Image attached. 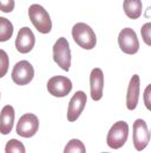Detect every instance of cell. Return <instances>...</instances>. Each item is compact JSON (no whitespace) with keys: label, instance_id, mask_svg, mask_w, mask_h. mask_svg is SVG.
I'll use <instances>...</instances> for the list:
<instances>
[{"label":"cell","instance_id":"cell-1","mask_svg":"<svg viewBox=\"0 0 151 153\" xmlns=\"http://www.w3.org/2000/svg\"><path fill=\"white\" fill-rule=\"evenodd\" d=\"M72 37L80 48L85 50H91L96 45V36L93 29L84 22H78L73 26Z\"/></svg>","mask_w":151,"mask_h":153},{"label":"cell","instance_id":"cell-2","mask_svg":"<svg viewBox=\"0 0 151 153\" xmlns=\"http://www.w3.org/2000/svg\"><path fill=\"white\" fill-rule=\"evenodd\" d=\"M28 15L31 23L41 34H49L52 28V22L48 12L41 5L34 4L28 8Z\"/></svg>","mask_w":151,"mask_h":153},{"label":"cell","instance_id":"cell-3","mask_svg":"<svg viewBox=\"0 0 151 153\" xmlns=\"http://www.w3.org/2000/svg\"><path fill=\"white\" fill-rule=\"evenodd\" d=\"M129 134V125L124 121H119L114 123L107 134V145L113 149L119 150L126 144Z\"/></svg>","mask_w":151,"mask_h":153},{"label":"cell","instance_id":"cell-4","mask_svg":"<svg viewBox=\"0 0 151 153\" xmlns=\"http://www.w3.org/2000/svg\"><path fill=\"white\" fill-rule=\"evenodd\" d=\"M52 57L58 66L64 71H69L71 66V50L65 37L58 38L52 48Z\"/></svg>","mask_w":151,"mask_h":153},{"label":"cell","instance_id":"cell-5","mask_svg":"<svg viewBox=\"0 0 151 153\" xmlns=\"http://www.w3.org/2000/svg\"><path fill=\"white\" fill-rule=\"evenodd\" d=\"M34 79V67L27 60H21L16 63L12 71V80L19 85L26 86Z\"/></svg>","mask_w":151,"mask_h":153},{"label":"cell","instance_id":"cell-6","mask_svg":"<svg viewBox=\"0 0 151 153\" xmlns=\"http://www.w3.org/2000/svg\"><path fill=\"white\" fill-rule=\"evenodd\" d=\"M40 121L35 114H25L20 117L16 124V134L23 138H31L37 132Z\"/></svg>","mask_w":151,"mask_h":153},{"label":"cell","instance_id":"cell-7","mask_svg":"<svg viewBox=\"0 0 151 153\" xmlns=\"http://www.w3.org/2000/svg\"><path fill=\"white\" fill-rule=\"evenodd\" d=\"M117 42L120 49L122 50V52L127 55H135L138 49H140V42L137 39L136 33L132 28H124L120 31Z\"/></svg>","mask_w":151,"mask_h":153},{"label":"cell","instance_id":"cell-8","mask_svg":"<svg viewBox=\"0 0 151 153\" xmlns=\"http://www.w3.org/2000/svg\"><path fill=\"white\" fill-rule=\"evenodd\" d=\"M48 92L56 97H64L72 91V82L67 76H55L49 79L47 84Z\"/></svg>","mask_w":151,"mask_h":153},{"label":"cell","instance_id":"cell-9","mask_svg":"<svg viewBox=\"0 0 151 153\" xmlns=\"http://www.w3.org/2000/svg\"><path fill=\"white\" fill-rule=\"evenodd\" d=\"M134 129V146L136 151H143L150 142V131L148 129L147 123L143 120H136L132 125Z\"/></svg>","mask_w":151,"mask_h":153},{"label":"cell","instance_id":"cell-10","mask_svg":"<svg viewBox=\"0 0 151 153\" xmlns=\"http://www.w3.org/2000/svg\"><path fill=\"white\" fill-rule=\"evenodd\" d=\"M86 102H87V95L83 91L76 92L69 102V108L66 113V118L69 122H75L79 118L83 110L85 109Z\"/></svg>","mask_w":151,"mask_h":153},{"label":"cell","instance_id":"cell-11","mask_svg":"<svg viewBox=\"0 0 151 153\" xmlns=\"http://www.w3.org/2000/svg\"><path fill=\"white\" fill-rule=\"evenodd\" d=\"M35 45V36L28 27H23L19 30L15 39V48L20 53H28Z\"/></svg>","mask_w":151,"mask_h":153},{"label":"cell","instance_id":"cell-12","mask_svg":"<svg viewBox=\"0 0 151 153\" xmlns=\"http://www.w3.org/2000/svg\"><path fill=\"white\" fill-rule=\"evenodd\" d=\"M90 87L92 100L100 101L104 92V72L101 71V68L95 67L92 70L90 76Z\"/></svg>","mask_w":151,"mask_h":153},{"label":"cell","instance_id":"cell-13","mask_svg":"<svg viewBox=\"0 0 151 153\" xmlns=\"http://www.w3.org/2000/svg\"><path fill=\"white\" fill-rule=\"evenodd\" d=\"M138 96H140V76L134 74L130 79L128 92H127V108L128 110H135L138 103Z\"/></svg>","mask_w":151,"mask_h":153},{"label":"cell","instance_id":"cell-14","mask_svg":"<svg viewBox=\"0 0 151 153\" xmlns=\"http://www.w3.org/2000/svg\"><path fill=\"white\" fill-rule=\"evenodd\" d=\"M15 111L10 105H5L0 113V134H10L14 125Z\"/></svg>","mask_w":151,"mask_h":153},{"label":"cell","instance_id":"cell-15","mask_svg":"<svg viewBox=\"0 0 151 153\" xmlns=\"http://www.w3.org/2000/svg\"><path fill=\"white\" fill-rule=\"evenodd\" d=\"M142 8L143 6H142L141 0H124L123 1V10L129 19H138L142 15Z\"/></svg>","mask_w":151,"mask_h":153},{"label":"cell","instance_id":"cell-16","mask_svg":"<svg viewBox=\"0 0 151 153\" xmlns=\"http://www.w3.org/2000/svg\"><path fill=\"white\" fill-rule=\"evenodd\" d=\"M14 27L8 19L0 16V42H6L13 36Z\"/></svg>","mask_w":151,"mask_h":153},{"label":"cell","instance_id":"cell-17","mask_svg":"<svg viewBox=\"0 0 151 153\" xmlns=\"http://www.w3.org/2000/svg\"><path fill=\"white\" fill-rule=\"evenodd\" d=\"M86 149L84 143H81L79 139H71L66 144L64 153H85Z\"/></svg>","mask_w":151,"mask_h":153},{"label":"cell","instance_id":"cell-18","mask_svg":"<svg viewBox=\"0 0 151 153\" xmlns=\"http://www.w3.org/2000/svg\"><path fill=\"white\" fill-rule=\"evenodd\" d=\"M5 152L6 153H25L26 152V147L25 145L21 143L18 139H10V142H7L6 147H5Z\"/></svg>","mask_w":151,"mask_h":153},{"label":"cell","instance_id":"cell-19","mask_svg":"<svg viewBox=\"0 0 151 153\" xmlns=\"http://www.w3.org/2000/svg\"><path fill=\"white\" fill-rule=\"evenodd\" d=\"M8 67H10L8 55H7V52L5 50L0 49V78H2V76H5L7 74Z\"/></svg>","mask_w":151,"mask_h":153},{"label":"cell","instance_id":"cell-20","mask_svg":"<svg viewBox=\"0 0 151 153\" xmlns=\"http://www.w3.org/2000/svg\"><path fill=\"white\" fill-rule=\"evenodd\" d=\"M141 33H142V37H143V41L145 42L147 45H151V39H150V33H151V23L148 22L145 23L141 29Z\"/></svg>","mask_w":151,"mask_h":153},{"label":"cell","instance_id":"cell-21","mask_svg":"<svg viewBox=\"0 0 151 153\" xmlns=\"http://www.w3.org/2000/svg\"><path fill=\"white\" fill-rule=\"evenodd\" d=\"M14 0H0V10L4 13H10L14 10Z\"/></svg>","mask_w":151,"mask_h":153},{"label":"cell","instance_id":"cell-22","mask_svg":"<svg viewBox=\"0 0 151 153\" xmlns=\"http://www.w3.org/2000/svg\"><path fill=\"white\" fill-rule=\"evenodd\" d=\"M150 88L151 86L148 85V87L145 88V92H144V103L147 105V108L150 110L151 109V105H150Z\"/></svg>","mask_w":151,"mask_h":153}]
</instances>
